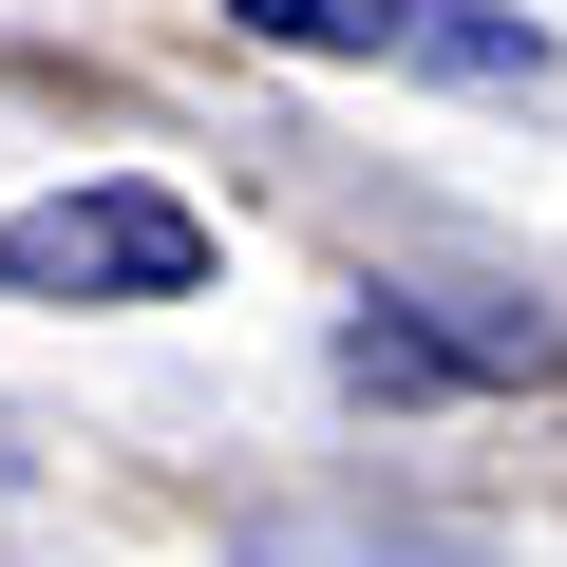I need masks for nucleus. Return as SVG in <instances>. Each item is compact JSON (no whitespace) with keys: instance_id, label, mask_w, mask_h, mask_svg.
I'll return each mask as SVG.
<instances>
[{"instance_id":"nucleus-1","label":"nucleus","mask_w":567,"mask_h":567,"mask_svg":"<svg viewBox=\"0 0 567 567\" xmlns=\"http://www.w3.org/2000/svg\"><path fill=\"white\" fill-rule=\"evenodd\" d=\"M189 284H208V208L152 189V171L0 208V303H189Z\"/></svg>"},{"instance_id":"nucleus-2","label":"nucleus","mask_w":567,"mask_h":567,"mask_svg":"<svg viewBox=\"0 0 567 567\" xmlns=\"http://www.w3.org/2000/svg\"><path fill=\"white\" fill-rule=\"evenodd\" d=\"M227 20L284 39V58L435 76V95H548V20H529V0H227Z\"/></svg>"},{"instance_id":"nucleus-3","label":"nucleus","mask_w":567,"mask_h":567,"mask_svg":"<svg viewBox=\"0 0 567 567\" xmlns=\"http://www.w3.org/2000/svg\"><path fill=\"white\" fill-rule=\"evenodd\" d=\"M567 341L529 322V303H379L341 322V398H473V379H548Z\"/></svg>"}]
</instances>
